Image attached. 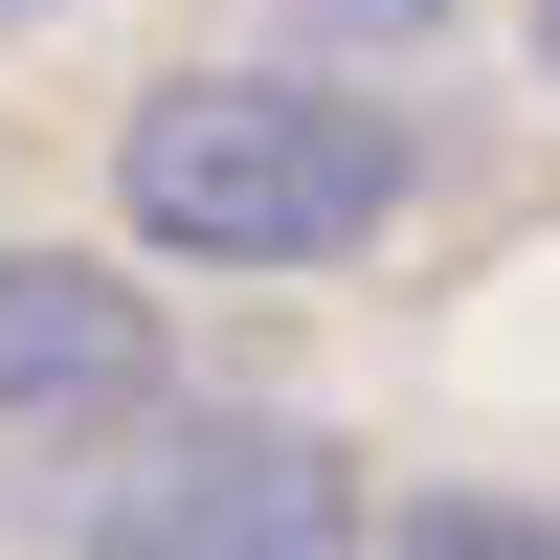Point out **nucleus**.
<instances>
[{
    "instance_id": "nucleus-1",
    "label": "nucleus",
    "mask_w": 560,
    "mask_h": 560,
    "mask_svg": "<svg viewBox=\"0 0 560 560\" xmlns=\"http://www.w3.org/2000/svg\"><path fill=\"white\" fill-rule=\"evenodd\" d=\"M113 224L179 269H337L404 224V113L337 68H179L113 135Z\"/></svg>"
},
{
    "instance_id": "nucleus-2",
    "label": "nucleus",
    "mask_w": 560,
    "mask_h": 560,
    "mask_svg": "<svg viewBox=\"0 0 560 560\" xmlns=\"http://www.w3.org/2000/svg\"><path fill=\"white\" fill-rule=\"evenodd\" d=\"M68 560H359V493L314 427H135Z\"/></svg>"
},
{
    "instance_id": "nucleus-3",
    "label": "nucleus",
    "mask_w": 560,
    "mask_h": 560,
    "mask_svg": "<svg viewBox=\"0 0 560 560\" xmlns=\"http://www.w3.org/2000/svg\"><path fill=\"white\" fill-rule=\"evenodd\" d=\"M158 404H179V359H158V292L135 269L0 247V448H135Z\"/></svg>"
},
{
    "instance_id": "nucleus-4",
    "label": "nucleus",
    "mask_w": 560,
    "mask_h": 560,
    "mask_svg": "<svg viewBox=\"0 0 560 560\" xmlns=\"http://www.w3.org/2000/svg\"><path fill=\"white\" fill-rule=\"evenodd\" d=\"M404 560H560V516H516V493H404Z\"/></svg>"
},
{
    "instance_id": "nucleus-5",
    "label": "nucleus",
    "mask_w": 560,
    "mask_h": 560,
    "mask_svg": "<svg viewBox=\"0 0 560 560\" xmlns=\"http://www.w3.org/2000/svg\"><path fill=\"white\" fill-rule=\"evenodd\" d=\"M538 68H560V0H538Z\"/></svg>"
}]
</instances>
